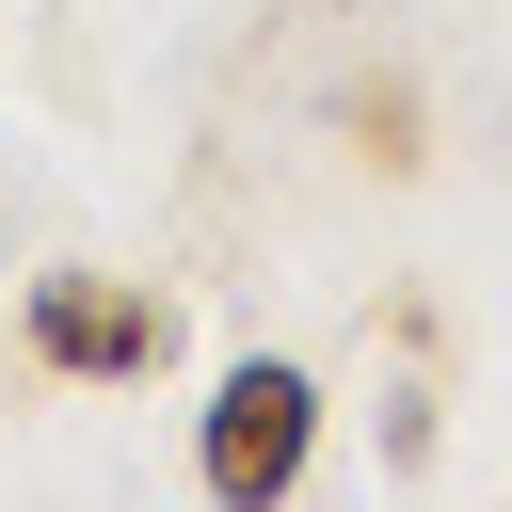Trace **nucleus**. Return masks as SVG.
<instances>
[{"label":"nucleus","instance_id":"nucleus-1","mask_svg":"<svg viewBox=\"0 0 512 512\" xmlns=\"http://www.w3.org/2000/svg\"><path fill=\"white\" fill-rule=\"evenodd\" d=\"M304 464H320V368H288V352H240V368L208 384L192 480H208L224 512H256V496H288Z\"/></svg>","mask_w":512,"mask_h":512},{"label":"nucleus","instance_id":"nucleus-2","mask_svg":"<svg viewBox=\"0 0 512 512\" xmlns=\"http://www.w3.org/2000/svg\"><path fill=\"white\" fill-rule=\"evenodd\" d=\"M16 336H32V368H64V384H144V368L176 352V320H160L144 288H112V272H32Z\"/></svg>","mask_w":512,"mask_h":512}]
</instances>
